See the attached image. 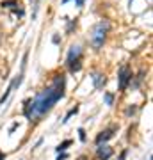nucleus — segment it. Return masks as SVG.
Returning <instances> with one entry per match:
<instances>
[{
  "instance_id": "1",
  "label": "nucleus",
  "mask_w": 153,
  "mask_h": 160,
  "mask_svg": "<svg viewBox=\"0 0 153 160\" xmlns=\"http://www.w3.org/2000/svg\"><path fill=\"white\" fill-rule=\"evenodd\" d=\"M66 94V75L55 73L52 78L50 86L45 87L41 92L36 94V98H28L23 102V116L30 123L41 119L45 114H48L54 105Z\"/></svg>"
},
{
  "instance_id": "2",
  "label": "nucleus",
  "mask_w": 153,
  "mask_h": 160,
  "mask_svg": "<svg viewBox=\"0 0 153 160\" xmlns=\"http://www.w3.org/2000/svg\"><path fill=\"white\" fill-rule=\"evenodd\" d=\"M109 30H110V23H109V20H100V22L91 29L89 41H91V46H93L94 50H100V48L105 45Z\"/></svg>"
},
{
  "instance_id": "3",
  "label": "nucleus",
  "mask_w": 153,
  "mask_h": 160,
  "mask_svg": "<svg viewBox=\"0 0 153 160\" xmlns=\"http://www.w3.org/2000/svg\"><path fill=\"white\" fill-rule=\"evenodd\" d=\"M82 57H84L82 46H79V45L69 46L68 55H66V62H64L66 68L69 69V73H79L82 69Z\"/></svg>"
},
{
  "instance_id": "4",
  "label": "nucleus",
  "mask_w": 153,
  "mask_h": 160,
  "mask_svg": "<svg viewBox=\"0 0 153 160\" xmlns=\"http://www.w3.org/2000/svg\"><path fill=\"white\" fill-rule=\"evenodd\" d=\"M132 69L128 68V66H121L118 71V87H119V91H126V87L130 86V82H132Z\"/></svg>"
},
{
  "instance_id": "5",
  "label": "nucleus",
  "mask_w": 153,
  "mask_h": 160,
  "mask_svg": "<svg viewBox=\"0 0 153 160\" xmlns=\"http://www.w3.org/2000/svg\"><path fill=\"white\" fill-rule=\"evenodd\" d=\"M119 126L118 125H112V126H109V128H105V130H102L100 133L96 135V139H94V144H103V142H107V141H110V139L114 137V133L118 132Z\"/></svg>"
},
{
  "instance_id": "6",
  "label": "nucleus",
  "mask_w": 153,
  "mask_h": 160,
  "mask_svg": "<svg viewBox=\"0 0 153 160\" xmlns=\"http://www.w3.org/2000/svg\"><path fill=\"white\" fill-rule=\"evenodd\" d=\"M0 6L6 7V9H11L18 18H22L23 14H25V11L20 7V2H18V0H2V4H0Z\"/></svg>"
},
{
  "instance_id": "7",
  "label": "nucleus",
  "mask_w": 153,
  "mask_h": 160,
  "mask_svg": "<svg viewBox=\"0 0 153 160\" xmlns=\"http://www.w3.org/2000/svg\"><path fill=\"white\" fill-rule=\"evenodd\" d=\"M114 153V149L110 148V146H107V144L103 142V144H98V148H96V157L100 160H109L110 157H112Z\"/></svg>"
},
{
  "instance_id": "8",
  "label": "nucleus",
  "mask_w": 153,
  "mask_h": 160,
  "mask_svg": "<svg viewBox=\"0 0 153 160\" xmlns=\"http://www.w3.org/2000/svg\"><path fill=\"white\" fill-rule=\"evenodd\" d=\"M91 80H93V84H94V89H102V87L107 84V78H105V75L100 73V71H94V73L91 75Z\"/></svg>"
},
{
  "instance_id": "9",
  "label": "nucleus",
  "mask_w": 153,
  "mask_h": 160,
  "mask_svg": "<svg viewBox=\"0 0 153 160\" xmlns=\"http://www.w3.org/2000/svg\"><path fill=\"white\" fill-rule=\"evenodd\" d=\"M144 75H146V71H144V69H141L137 77H132V82H130V86L134 87V89H137V87L141 86V82L144 80Z\"/></svg>"
},
{
  "instance_id": "10",
  "label": "nucleus",
  "mask_w": 153,
  "mask_h": 160,
  "mask_svg": "<svg viewBox=\"0 0 153 160\" xmlns=\"http://www.w3.org/2000/svg\"><path fill=\"white\" fill-rule=\"evenodd\" d=\"M64 22L68 23V27H66V34H71L75 29H77V23H79V20L75 18V20H69V18H64Z\"/></svg>"
},
{
  "instance_id": "11",
  "label": "nucleus",
  "mask_w": 153,
  "mask_h": 160,
  "mask_svg": "<svg viewBox=\"0 0 153 160\" xmlns=\"http://www.w3.org/2000/svg\"><path fill=\"white\" fill-rule=\"evenodd\" d=\"M103 102H105V105H109V107H112L114 105V92H103Z\"/></svg>"
},
{
  "instance_id": "12",
  "label": "nucleus",
  "mask_w": 153,
  "mask_h": 160,
  "mask_svg": "<svg viewBox=\"0 0 153 160\" xmlns=\"http://www.w3.org/2000/svg\"><path fill=\"white\" fill-rule=\"evenodd\" d=\"M79 110H80V107H79V105H75L73 109H69V110H68V114L64 116L63 123H68V121H69V118H71V116H75V114H77V112H79Z\"/></svg>"
},
{
  "instance_id": "13",
  "label": "nucleus",
  "mask_w": 153,
  "mask_h": 160,
  "mask_svg": "<svg viewBox=\"0 0 153 160\" xmlns=\"http://www.w3.org/2000/svg\"><path fill=\"white\" fill-rule=\"evenodd\" d=\"M68 146H71V141H69V139H68V141H64V142H61V144H59V146H57V153H61V151H66V148H68Z\"/></svg>"
},
{
  "instance_id": "14",
  "label": "nucleus",
  "mask_w": 153,
  "mask_h": 160,
  "mask_svg": "<svg viewBox=\"0 0 153 160\" xmlns=\"http://www.w3.org/2000/svg\"><path fill=\"white\" fill-rule=\"evenodd\" d=\"M79 137H80V142H85V141H87V135H85L84 128H79Z\"/></svg>"
},
{
  "instance_id": "15",
  "label": "nucleus",
  "mask_w": 153,
  "mask_h": 160,
  "mask_svg": "<svg viewBox=\"0 0 153 160\" xmlns=\"http://www.w3.org/2000/svg\"><path fill=\"white\" fill-rule=\"evenodd\" d=\"M125 114L126 116H134V114H135V105H130V107L125 110Z\"/></svg>"
},
{
  "instance_id": "16",
  "label": "nucleus",
  "mask_w": 153,
  "mask_h": 160,
  "mask_svg": "<svg viewBox=\"0 0 153 160\" xmlns=\"http://www.w3.org/2000/svg\"><path fill=\"white\" fill-rule=\"evenodd\" d=\"M52 43H54V45H59V43H61V38H59V34H54V36H52Z\"/></svg>"
},
{
  "instance_id": "17",
  "label": "nucleus",
  "mask_w": 153,
  "mask_h": 160,
  "mask_svg": "<svg viewBox=\"0 0 153 160\" xmlns=\"http://www.w3.org/2000/svg\"><path fill=\"white\" fill-rule=\"evenodd\" d=\"M66 158H68V153H64V151H61L57 155V160H66Z\"/></svg>"
},
{
  "instance_id": "18",
  "label": "nucleus",
  "mask_w": 153,
  "mask_h": 160,
  "mask_svg": "<svg viewBox=\"0 0 153 160\" xmlns=\"http://www.w3.org/2000/svg\"><path fill=\"white\" fill-rule=\"evenodd\" d=\"M126 155H128V149H123V151H121V155L118 157V160H125Z\"/></svg>"
},
{
  "instance_id": "19",
  "label": "nucleus",
  "mask_w": 153,
  "mask_h": 160,
  "mask_svg": "<svg viewBox=\"0 0 153 160\" xmlns=\"http://www.w3.org/2000/svg\"><path fill=\"white\" fill-rule=\"evenodd\" d=\"M75 4H77V7H84L85 0H75Z\"/></svg>"
},
{
  "instance_id": "20",
  "label": "nucleus",
  "mask_w": 153,
  "mask_h": 160,
  "mask_svg": "<svg viewBox=\"0 0 153 160\" xmlns=\"http://www.w3.org/2000/svg\"><path fill=\"white\" fill-rule=\"evenodd\" d=\"M16 128H18V123H13V125H11V128H9V133H13V132L16 130Z\"/></svg>"
},
{
  "instance_id": "21",
  "label": "nucleus",
  "mask_w": 153,
  "mask_h": 160,
  "mask_svg": "<svg viewBox=\"0 0 153 160\" xmlns=\"http://www.w3.org/2000/svg\"><path fill=\"white\" fill-rule=\"evenodd\" d=\"M6 157H7V155L4 153V151H0V160H6Z\"/></svg>"
},
{
  "instance_id": "22",
  "label": "nucleus",
  "mask_w": 153,
  "mask_h": 160,
  "mask_svg": "<svg viewBox=\"0 0 153 160\" xmlns=\"http://www.w3.org/2000/svg\"><path fill=\"white\" fill-rule=\"evenodd\" d=\"M79 160H87V158H85V157H80V158Z\"/></svg>"
},
{
  "instance_id": "23",
  "label": "nucleus",
  "mask_w": 153,
  "mask_h": 160,
  "mask_svg": "<svg viewBox=\"0 0 153 160\" xmlns=\"http://www.w3.org/2000/svg\"><path fill=\"white\" fill-rule=\"evenodd\" d=\"M68 2H69V0H63V4H68Z\"/></svg>"
}]
</instances>
